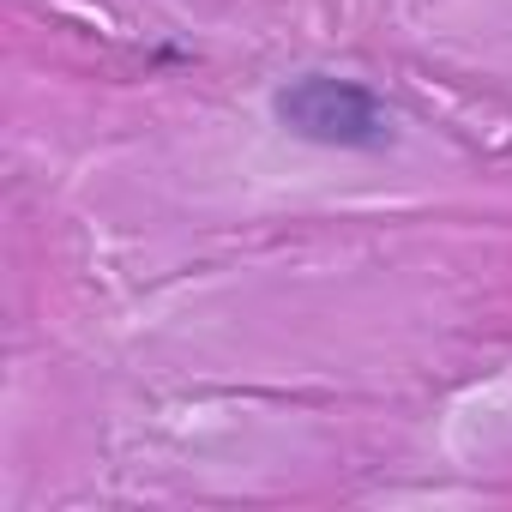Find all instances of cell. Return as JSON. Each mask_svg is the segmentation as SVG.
I'll return each instance as SVG.
<instances>
[{
    "mask_svg": "<svg viewBox=\"0 0 512 512\" xmlns=\"http://www.w3.org/2000/svg\"><path fill=\"white\" fill-rule=\"evenodd\" d=\"M272 115L284 133L320 151H386L398 139V121L380 91L362 79H332V73H302L272 97Z\"/></svg>",
    "mask_w": 512,
    "mask_h": 512,
    "instance_id": "obj_1",
    "label": "cell"
}]
</instances>
